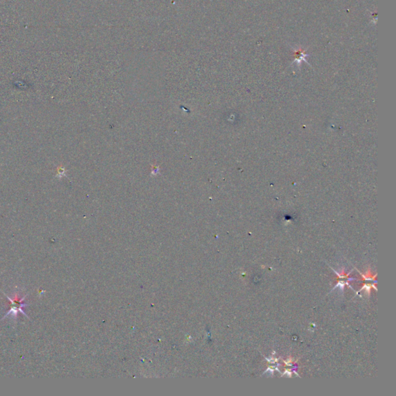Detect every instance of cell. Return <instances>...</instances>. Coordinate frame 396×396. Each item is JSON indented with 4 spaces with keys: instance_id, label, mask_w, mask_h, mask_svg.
<instances>
[{
    "instance_id": "1",
    "label": "cell",
    "mask_w": 396,
    "mask_h": 396,
    "mask_svg": "<svg viewBox=\"0 0 396 396\" xmlns=\"http://www.w3.org/2000/svg\"><path fill=\"white\" fill-rule=\"evenodd\" d=\"M3 293H4V292H3ZM4 294H5V296H6V297L8 298V299H9V300H10L11 303H12V307H11L10 310H9V311L8 313H5V316H4V317L2 318V319H5V318L8 317V316H9V315H11V316H12V317H15V318H16V316H17V313H18V312H19H19H21V313H22V314H23V315H25V316H26V317H27V318H29V316H27V314H26V313H25V311H23V309H22V308L26 307V306H29V305H28V304H25V303H22V301L24 300V299H26V296H23V297H22V299H19V296H18V295H15V296H14V297L11 298V297H9V296H7V295L5 294V293H4Z\"/></svg>"
},
{
    "instance_id": "2",
    "label": "cell",
    "mask_w": 396,
    "mask_h": 396,
    "mask_svg": "<svg viewBox=\"0 0 396 396\" xmlns=\"http://www.w3.org/2000/svg\"><path fill=\"white\" fill-rule=\"evenodd\" d=\"M307 54H305L304 51L302 49H299L296 50V52H295V57H296V61H297V63H300L301 60H304L305 61H306V60H305V57H307Z\"/></svg>"
},
{
    "instance_id": "3",
    "label": "cell",
    "mask_w": 396,
    "mask_h": 396,
    "mask_svg": "<svg viewBox=\"0 0 396 396\" xmlns=\"http://www.w3.org/2000/svg\"><path fill=\"white\" fill-rule=\"evenodd\" d=\"M337 287H340V289H341L342 290H343V287H344V282H339V283L337 284V286H335L334 288H337Z\"/></svg>"
}]
</instances>
